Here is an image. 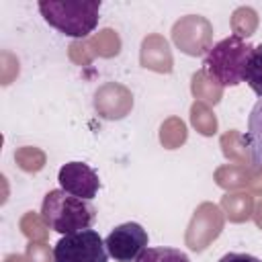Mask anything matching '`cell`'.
Instances as JSON below:
<instances>
[{"label": "cell", "mask_w": 262, "mask_h": 262, "mask_svg": "<svg viewBox=\"0 0 262 262\" xmlns=\"http://www.w3.org/2000/svg\"><path fill=\"white\" fill-rule=\"evenodd\" d=\"M39 12L45 23L59 33L82 39L98 25L100 0H43Z\"/></svg>", "instance_id": "obj_2"}, {"label": "cell", "mask_w": 262, "mask_h": 262, "mask_svg": "<svg viewBox=\"0 0 262 262\" xmlns=\"http://www.w3.org/2000/svg\"><path fill=\"white\" fill-rule=\"evenodd\" d=\"M147 231L135 221L117 225L104 237L106 252L115 262H135L147 248Z\"/></svg>", "instance_id": "obj_5"}, {"label": "cell", "mask_w": 262, "mask_h": 262, "mask_svg": "<svg viewBox=\"0 0 262 262\" xmlns=\"http://www.w3.org/2000/svg\"><path fill=\"white\" fill-rule=\"evenodd\" d=\"M57 182L61 186V190L92 201L100 188V180L98 174L94 172V168H90L84 162H68L59 168L57 172Z\"/></svg>", "instance_id": "obj_6"}, {"label": "cell", "mask_w": 262, "mask_h": 262, "mask_svg": "<svg viewBox=\"0 0 262 262\" xmlns=\"http://www.w3.org/2000/svg\"><path fill=\"white\" fill-rule=\"evenodd\" d=\"M55 262H108L104 239L94 229L63 235L53 246Z\"/></svg>", "instance_id": "obj_4"}, {"label": "cell", "mask_w": 262, "mask_h": 262, "mask_svg": "<svg viewBox=\"0 0 262 262\" xmlns=\"http://www.w3.org/2000/svg\"><path fill=\"white\" fill-rule=\"evenodd\" d=\"M254 45L239 35H229L217 41L203 59V72L219 86H237L244 82V70Z\"/></svg>", "instance_id": "obj_3"}, {"label": "cell", "mask_w": 262, "mask_h": 262, "mask_svg": "<svg viewBox=\"0 0 262 262\" xmlns=\"http://www.w3.org/2000/svg\"><path fill=\"white\" fill-rule=\"evenodd\" d=\"M250 160L256 168H262V98L256 100L248 115V131L244 135Z\"/></svg>", "instance_id": "obj_7"}, {"label": "cell", "mask_w": 262, "mask_h": 262, "mask_svg": "<svg viewBox=\"0 0 262 262\" xmlns=\"http://www.w3.org/2000/svg\"><path fill=\"white\" fill-rule=\"evenodd\" d=\"M244 82L258 94V98H262V45L252 49L244 70Z\"/></svg>", "instance_id": "obj_8"}, {"label": "cell", "mask_w": 262, "mask_h": 262, "mask_svg": "<svg viewBox=\"0 0 262 262\" xmlns=\"http://www.w3.org/2000/svg\"><path fill=\"white\" fill-rule=\"evenodd\" d=\"M135 262H190V258L182 250L158 246V248H145Z\"/></svg>", "instance_id": "obj_9"}, {"label": "cell", "mask_w": 262, "mask_h": 262, "mask_svg": "<svg viewBox=\"0 0 262 262\" xmlns=\"http://www.w3.org/2000/svg\"><path fill=\"white\" fill-rule=\"evenodd\" d=\"M43 223L57 233H78L90 229L96 221V207L92 201L74 196L61 188L49 190L41 203Z\"/></svg>", "instance_id": "obj_1"}, {"label": "cell", "mask_w": 262, "mask_h": 262, "mask_svg": "<svg viewBox=\"0 0 262 262\" xmlns=\"http://www.w3.org/2000/svg\"><path fill=\"white\" fill-rule=\"evenodd\" d=\"M219 262H262V260L246 252H227L219 258Z\"/></svg>", "instance_id": "obj_10"}]
</instances>
